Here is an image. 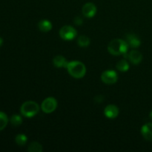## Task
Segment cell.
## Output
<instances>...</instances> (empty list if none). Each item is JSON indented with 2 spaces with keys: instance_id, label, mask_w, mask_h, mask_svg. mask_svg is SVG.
Masks as SVG:
<instances>
[{
  "instance_id": "8992f818",
  "label": "cell",
  "mask_w": 152,
  "mask_h": 152,
  "mask_svg": "<svg viewBox=\"0 0 152 152\" xmlns=\"http://www.w3.org/2000/svg\"><path fill=\"white\" fill-rule=\"evenodd\" d=\"M101 80L104 83L107 85L114 84L118 80V75L115 71L108 70L104 71L101 75Z\"/></svg>"
},
{
  "instance_id": "7402d4cb",
  "label": "cell",
  "mask_w": 152,
  "mask_h": 152,
  "mask_svg": "<svg viewBox=\"0 0 152 152\" xmlns=\"http://www.w3.org/2000/svg\"><path fill=\"white\" fill-rule=\"evenodd\" d=\"M2 44H3V39L1 38V37H0V47L2 45Z\"/></svg>"
},
{
  "instance_id": "52a82bcc",
  "label": "cell",
  "mask_w": 152,
  "mask_h": 152,
  "mask_svg": "<svg viewBox=\"0 0 152 152\" xmlns=\"http://www.w3.org/2000/svg\"><path fill=\"white\" fill-rule=\"evenodd\" d=\"M82 13H83V16L86 17L92 18L96 15V7L93 3L88 2L83 5Z\"/></svg>"
},
{
  "instance_id": "3957f363",
  "label": "cell",
  "mask_w": 152,
  "mask_h": 152,
  "mask_svg": "<svg viewBox=\"0 0 152 152\" xmlns=\"http://www.w3.org/2000/svg\"><path fill=\"white\" fill-rule=\"evenodd\" d=\"M39 111V106L37 102L34 101H28L24 102L20 108L22 115L28 118H31L37 115Z\"/></svg>"
},
{
  "instance_id": "277c9868",
  "label": "cell",
  "mask_w": 152,
  "mask_h": 152,
  "mask_svg": "<svg viewBox=\"0 0 152 152\" xmlns=\"http://www.w3.org/2000/svg\"><path fill=\"white\" fill-rule=\"evenodd\" d=\"M77 32L74 28L70 25L63 26L59 31V36L61 38L66 41L73 40L77 37Z\"/></svg>"
},
{
  "instance_id": "8fae6325",
  "label": "cell",
  "mask_w": 152,
  "mask_h": 152,
  "mask_svg": "<svg viewBox=\"0 0 152 152\" xmlns=\"http://www.w3.org/2000/svg\"><path fill=\"white\" fill-rule=\"evenodd\" d=\"M141 134L146 140L152 141V123H146L141 128Z\"/></svg>"
},
{
  "instance_id": "30bf717a",
  "label": "cell",
  "mask_w": 152,
  "mask_h": 152,
  "mask_svg": "<svg viewBox=\"0 0 152 152\" xmlns=\"http://www.w3.org/2000/svg\"><path fill=\"white\" fill-rule=\"evenodd\" d=\"M129 59L134 65H138L141 62L142 59V55L138 50H132L129 53Z\"/></svg>"
},
{
  "instance_id": "6da1fadb",
  "label": "cell",
  "mask_w": 152,
  "mask_h": 152,
  "mask_svg": "<svg viewBox=\"0 0 152 152\" xmlns=\"http://www.w3.org/2000/svg\"><path fill=\"white\" fill-rule=\"evenodd\" d=\"M129 48V45H128L127 42L121 39H115L109 43L108 46V50L111 54L114 56H120V55L126 56Z\"/></svg>"
},
{
  "instance_id": "5bb4252c",
  "label": "cell",
  "mask_w": 152,
  "mask_h": 152,
  "mask_svg": "<svg viewBox=\"0 0 152 152\" xmlns=\"http://www.w3.org/2000/svg\"><path fill=\"white\" fill-rule=\"evenodd\" d=\"M116 68L118 71H121V72H126L129 69V65L126 59H122L117 62Z\"/></svg>"
},
{
  "instance_id": "7a4b0ae2",
  "label": "cell",
  "mask_w": 152,
  "mask_h": 152,
  "mask_svg": "<svg viewBox=\"0 0 152 152\" xmlns=\"http://www.w3.org/2000/svg\"><path fill=\"white\" fill-rule=\"evenodd\" d=\"M68 73L71 77L77 79L83 78L86 73V68L83 62L80 61L68 62L66 67Z\"/></svg>"
},
{
  "instance_id": "603a6c76",
  "label": "cell",
  "mask_w": 152,
  "mask_h": 152,
  "mask_svg": "<svg viewBox=\"0 0 152 152\" xmlns=\"http://www.w3.org/2000/svg\"><path fill=\"white\" fill-rule=\"evenodd\" d=\"M150 118H151L152 120V111H151V112L150 113Z\"/></svg>"
},
{
  "instance_id": "4fadbf2b",
  "label": "cell",
  "mask_w": 152,
  "mask_h": 152,
  "mask_svg": "<svg viewBox=\"0 0 152 152\" xmlns=\"http://www.w3.org/2000/svg\"><path fill=\"white\" fill-rule=\"evenodd\" d=\"M38 28L42 32H48L52 29V24L49 20L43 19L39 22Z\"/></svg>"
},
{
  "instance_id": "5b68a950",
  "label": "cell",
  "mask_w": 152,
  "mask_h": 152,
  "mask_svg": "<svg viewBox=\"0 0 152 152\" xmlns=\"http://www.w3.org/2000/svg\"><path fill=\"white\" fill-rule=\"evenodd\" d=\"M41 107L43 112L50 114L56 110L57 107V101L53 97H48L43 101Z\"/></svg>"
},
{
  "instance_id": "e0dca14e",
  "label": "cell",
  "mask_w": 152,
  "mask_h": 152,
  "mask_svg": "<svg viewBox=\"0 0 152 152\" xmlns=\"http://www.w3.org/2000/svg\"><path fill=\"white\" fill-rule=\"evenodd\" d=\"M8 123V118L7 116L4 112L0 111V131H2L5 129Z\"/></svg>"
},
{
  "instance_id": "7c38bea8",
  "label": "cell",
  "mask_w": 152,
  "mask_h": 152,
  "mask_svg": "<svg viewBox=\"0 0 152 152\" xmlns=\"http://www.w3.org/2000/svg\"><path fill=\"white\" fill-rule=\"evenodd\" d=\"M68 62L67 59L62 56H56L53 59V64L56 68H66Z\"/></svg>"
},
{
  "instance_id": "44dd1931",
  "label": "cell",
  "mask_w": 152,
  "mask_h": 152,
  "mask_svg": "<svg viewBox=\"0 0 152 152\" xmlns=\"http://www.w3.org/2000/svg\"><path fill=\"white\" fill-rule=\"evenodd\" d=\"M94 100L97 102H102V100H103V98H102V96H98L97 97L95 98Z\"/></svg>"
},
{
  "instance_id": "ffe728a7",
  "label": "cell",
  "mask_w": 152,
  "mask_h": 152,
  "mask_svg": "<svg viewBox=\"0 0 152 152\" xmlns=\"http://www.w3.org/2000/svg\"><path fill=\"white\" fill-rule=\"evenodd\" d=\"M83 22V19H82L80 16H77V17L74 19V23L77 25H81Z\"/></svg>"
},
{
  "instance_id": "9a60e30c",
  "label": "cell",
  "mask_w": 152,
  "mask_h": 152,
  "mask_svg": "<svg viewBox=\"0 0 152 152\" xmlns=\"http://www.w3.org/2000/svg\"><path fill=\"white\" fill-rule=\"evenodd\" d=\"M28 151L30 152H42V147L41 144L37 142H32L30 143L28 148Z\"/></svg>"
},
{
  "instance_id": "9c48e42d",
  "label": "cell",
  "mask_w": 152,
  "mask_h": 152,
  "mask_svg": "<svg viewBox=\"0 0 152 152\" xmlns=\"http://www.w3.org/2000/svg\"><path fill=\"white\" fill-rule=\"evenodd\" d=\"M126 42H127L129 47L133 48H136L140 47V45L141 44V42L140 40V39L136 35L132 34H129L126 36Z\"/></svg>"
},
{
  "instance_id": "ac0fdd59",
  "label": "cell",
  "mask_w": 152,
  "mask_h": 152,
  "mask_svg": "<svg viewBox=\"0 0 152 152\" xmlns=\"http://www.w3.org/2000/svg\"><path fill=\"white\" fill-rule=\"evenodd\" d=\"M77 42H78V45L80 47H88L90 45V39L88 37H86V36H81V37L78 38Z\"/></svg>"
},
{
  "instance_id": "2e32d148",
  "label": "cell",
  "mask_w": 152,
  "mask_h": 152,
  "mask_svg": "<svg viewBox=\"0 0 152 152\" xmlns=\"http://www.w3.org/2000/svg\"><path fill=\"white\" fill-rule=\"evenodd\" d=\"M15 141H16V144L19 145V146H23L26 144L27 141H28V137L24 134H19L16 137Z\"/></svg>"
},
{
  "instance_id": "d6986e66",
  "label": "cell",
  "mask_w": 152,
  "mask_h": 152,
  "mask_svg": "<svg viewBox=\"0 0 152 152\" xmlns=\"http://www.w3.org/2000/svg\"><path fill=\"white\" fill-rule=\"evenodd\" d=\"M10 121L13 126H19L22 123V118L20 115L14 114L11 117Z\"/></svg>"
},
{
  "instance_id": "ba28073f",
  "label": "cell",
  "mask_w": 152,
  "mask_h": 152,
  "mask_svg": "<svg viewBox=\"0 0 152 152\" xmlns=\"http://www.w3.org/2000/svg\"><path fill=\"white\" fill-rule=\"evenodd\" d=\"M104 114L108 119H114L118 116L119 108L114 105H108L104 110Z\"/></svg>"
}]
</instances>
